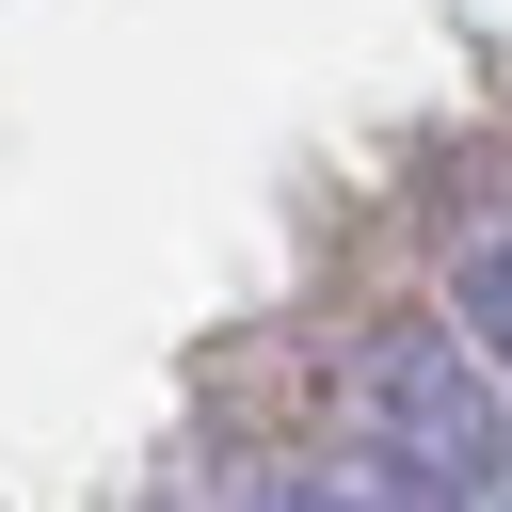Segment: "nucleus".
<instances>
[{
  "label": "nucleus",
  "mask_w": 512,
  "mask_h": 512,
  "mask_svg": "<svg viewBox=\"0 0 512 512\" xmlns=\"http://www.w3.org/2000/svg\"><path fill=\"white\" fill-rule=\"evenodd\" d=\"M352 400H368V448L384 464H416L464 512H512V368L464 320H384L368 368H352Z\"/></svg>",
  "instance_id": "1"
},
{
  "label": "nucleus",
  "mask_w": 512,
  "mask_h": 512,
  "mask_svg": "<svg viewBox=\"0 0 512 512\" xmlns=\"http://www.w3.org/2000/svg\"><path fill=\"white\" fill-rule=\"evenodd\" d=\"M240 512H464V496H432L416 464H384V448H352V464H272Z\"/></svg>",
  "instance_id": "2"
},
{
  "label": "nucleus",
  "mask_w": 512,
  "mask_h": 512,
  "mask_svg": "<svg viewBox=\"0 0 512 512\" xmlns=\"http://www.w3.org/2000/svg\"><path fill=\"white\" fill-rule=\"evenodd\" d=\"M448 320H464V336L512 368V224H480V240H464V288H448Z\"/></svg>",
  "instance_id": "3"
}]
</instances>
